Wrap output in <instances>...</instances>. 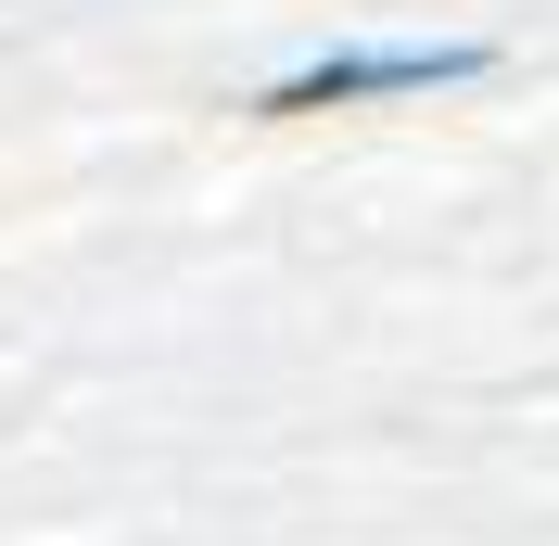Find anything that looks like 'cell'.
<instances>
[{
	"instance_id": "cell-1",
	"label": "cell",
	"mask_w": 559,
	"mask_h": 546,
	"mask_svg": "<svg viewBox=\"0 0 559 546\" xmlns=\"http://www.w3.org/2000/svg\"><path fill=\"white\" fill-rule=\"evenodd\" d=\"M496 38H432V51H318L306 76H280L254 90L267 128H306V115H344V103H419V90H457V76H484Z\"/></svg>"
}]
</instances>
